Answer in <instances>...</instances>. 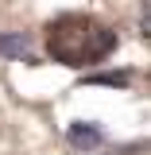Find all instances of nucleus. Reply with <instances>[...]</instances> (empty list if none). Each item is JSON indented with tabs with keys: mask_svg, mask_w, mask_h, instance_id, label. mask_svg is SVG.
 Masks as SVG:
<instances>
[{
	"mask_svg": "<svg viewBox=\"0 0 151 155\" xmlns=\"http://www.w3.org/2000/svg\"><path fill=\"white\" fill-rule=\"evenodd\" d=\"M81 81H85V85H113V89H128L132 74H124V70H101V74H85Z\"/></svg>",
	"mask_w": 151,
	"mask_h": 155,
	"instance_id": "3",
	"label": "nucleus"
},
{
	"mask_svg": "<svg viewBox=\"0 0 151 155\" xmlns=\"http://www.w3.org/2000/svg\"><path fill=\"white\" fill-rule=\"evenodd\" d=\"M31 43L27 31H0V58H31Z\"/></svg>",
	"mask_w": 151,
	"mask_h": 155,
	"instance_id": "2",
	"label": "nucleus"
},
{
	"mask_svg": "<svg viewBox=\"0 0 151 155\" xmlns=\"http://www.w3.org/2000/svg\"><path fill=\"white\" fill-rule=\"evenodd\" d=\"M66 140H70V147H77V151H93V147L105 143V128L93 124V120H74L66 128Z\"/></svg>",
	"mask_w": 151,
	"mask_h": 155,
	"instance_id": "1",
	"label": "nucleus"
}]
</instances>
